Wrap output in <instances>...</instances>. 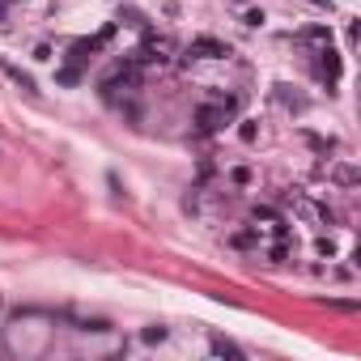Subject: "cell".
Returning a JSON list of instances; mask_svg holds the SVG:
<instances>
[{
    "mask_svg": "<svg viewBox=\"0 0 361 361\" xmlns=\"http://www.w3.org/2000/svg\"><path fill=\"white\" fill-rule=\"evenodd\" d=\"M140 68H145L140 60H123V64L102 81V98H106V102H115L119 94H136V90H140Z\"/></svg>",
    "mask_w": 361,
    "mask_h": 361,
    "instance_id": "obj_2",
    "label": "cell"
},
{
    "mask_svg": "<svg viewBox=\"0 0 361 361\" xmlns=\"http://www.w3.org/2000/svg\"><path fill=\"white\" fill-rule=\"evenodd\" d=\"M132 60H140V64H170L174 60V43L166 39V35H145V43H140V51L132 56Z\"/></svg>",
    "mask_w": 361,
    "mask_h": 361,
    "instance_id": "obj_4",
    "label": "cell"
},
{
    "mask_svg": "<svg viewBox=\"0 0 361 361\" xmlns=\"http://www.w3.org/2000/svg\"><path fill=\"white\" fill-rule=\"evenodd\" d=\"M234 115H238V98H234V94H213V98L196 111V132H200V136H213V132H221Z\"/></svg>",
    "mask_w": 361,
    "mask_h": 361,
    "instance_id": "obj_1",
    "label": "cell"
},
{
    "mask_svg": "<svg viewBox=\"0 0 361 361\" xmlns=\"http://www.w3.org/2000/svg\"><path fill=\"white\" fill-rule=\"evenodd\" d=\"M234 5H247V0H234Z\"/></svg>",
    "mask_w": 361,
    "mask_h": 361,
    "instance_id": "obj_12",
    "label": "cell"
},
{
    "mask_svg": "<svg viewBox=\"0 0 361 361\" xmlns=\"http://www.w3.org/2000/svg\"><path fill=\"white\" fill-rule=\"evenodd\" d=\"M243 22H247V26H264V13H259V9H247V18H243Z\"/></svg>",
    "mask_w": 361,
    "mask_h": 361,
    "instance_id": "obj_9",
    "label": "cell"
},
{
    "mask_svg": "<svg viewBox=\"0 0 361 361\" xmlns=\"http://www.w3.org/2000/svg\"><path fill=\"white\" fill-rule=\"evenodd\" d=\"M319 77L327 81V90L340 81V56H336L331 47H323V51H319Z\"/></svg>",
    "mask_w": 361,
    "mask_h": 361,
    "instance_id": "obj_6",
    "label": "cell"
},
{
    "mask_svg": "<svg viewBox=\"0 0 361 361\" xmlns=\"http://www.w3.org/2000/svg\"><path fill=\"white\" fill-rule=\"evenodd\" d=\"M226 56H230V47L217 43V39H196L188 47V60H226Z\"/></svg>",
    "mask_w": 361,
    "mask_h": 361,
    "instance_id": "obj_5",
    "label": "cell"
},
{
    "mask_svg": "<svg viewBox=\"0 0 361 361\" xmlns=\"http://www.w3.org/2000/svg\"><path fill=\"white\" fill-rule=\"evenodd\" d=\"M145 340H149V344H161V340H166V331H161V327H149V331H145Z\"/></svg>",
    "mask_w": 361,
    "mask_h": 361,
    "instance_id": "obj_10",
    "label": "cell"
},
{
    "mask_svg": "<svg viewBox=\"0 0 361 361\" xmlns=\"http://www.w3.org/2000/svg\"><path fill=\"white\" fill-rule=\"evenodd\" d=\"M5 9H9V0H0V26H5Z\"/></svg>",
    "mask_w": 361,
    "mask_h": 361,
    "instance_id": "obj_11",
    "label": "cell"
},
{
    "mask_svg": "<svg viewBox=\"0 0 361 361\" xmlns=\"http://www.w3.org/2000/svg\"><path fill=\"white\" fill-rule=\"evenodd\" d=\"M213 353H221V357H243V348L230 344V340H213Z\"/></svg>",
    "mask_w": 361,
    "mask_h": 361,
    "instance_id": "obj_8",
    "label": "cell"
},
{
    "mask_svg": "<svg viewBox=\"0 0 361 361\" xmlns=\"http://www.w3.org/2000/svg\"><path fill=\"white\" fill-rule=\"evenodd\" d=\"M251 234L259 238V247H264V238H272V243H289L285 217H281L276 209H255V213H251Z\"/></svg>",
    "mask_w": 361,
    "mask_h": 361,
    "instance_id": "obj_3",
    "label": "cell"
},
{
    "mask_svg": "<svg viewBox=\"0 0 361 361\" xmlns=\"http://www.w3.org/2000/svg\"><path fill=\"white\" fill-rule=\"evenodd\" d=\"M5 73H9V77H13V81H18V85L26 90V94H35V81H30V77H26L22 68H13V64H5Z\"/></svg>",
    "mask_w": 361,
    "mask_h": 361,
    "instance_id": "obj_7",
    "label": "cell"
}]
</instances>
